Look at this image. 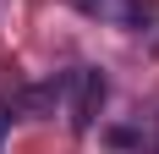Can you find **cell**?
<instances>
[{
	"mask_svg": "<svg viewBox=\"0 0 159 154\" xmlns=\"http://www.w3.org/2000/svg\"><path fill=\"white\" fill-rule=\"evenodd\" d=\"M61 88L71 94V127L77 132H93V121H99V110H104V94H110V83H104V72L99 66H77V72H66L61 77Z\"/></svg>",
	"mask_w": 159,
	"mask_h": 154,
	"instance_id": "obj_1",
	"label": "cell"
}]
</instances>
